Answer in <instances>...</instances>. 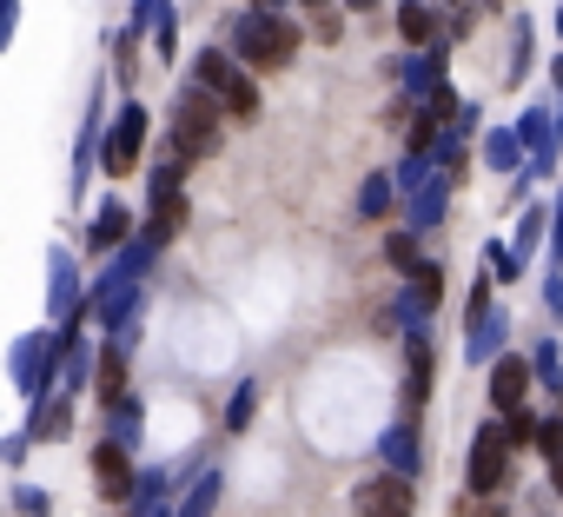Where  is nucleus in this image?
I'll use <instances>...</instances> for the list:
<instances>
[{
    "mask_svg": "<svg viewBox=\"0 0 563 517\" xmlns=\"http://www.w3.org/2000/svg\"><path fill=\"white\" fill-rule=\"evenodd\" d=\"M245 418H252V392H239V398H232V411H225V425H232V431H239V425H245Z\"/></svg>",
    "mask_w": 563,
    "mask_h": 517,
    "instance_id": "aec40b11",
    "label": "nucleus"
},
{
    "mask_svg": "<svg viewBox=\"0 0 563 517\" xmlns=\"http://www.w3.org/2000/svg\"><path fill=\"white\" fill-rule=\"evenodd\" d=\"M120 232H126V206H107V212H100V226H93V245H113Z\"/></svg>",
    "mask_w": 563,
    "mask_h": 517,
    "instance_id": "dca6fc26",
    "label": "nucleus"
},
{
    "mask_svg": "<svg viewBox=\"0 0 563 517\" xmlns=\"http://www.w3.org/2000/svg\"><path fill=\"white\" fill-rule=\"evenodd\" d=\"M385 458L398 464V477H411V471H418V431H411V425H391V431H385Z\"/></svg>",
    "mask_w": 563,
    "mask_h": 517,
    "instance_id": "6e6552de",
    "label": "nucleus"
},
{
    "mask_svg": "<svg viewBox=\"0 0 563 517\" xmlns=\"http://www.w3.org/2000/svg\"><path fill=\"white\" fill-rule=\"evenodd\" d=\"M100 392H107V398H113V405H120V398H126V359H120V345H113V352H107V359H100Z\"/></svg>",
    "mask_w": 563,
    "mask_h": 517,
    "instance_id": "9b49d317",
    "label": "nucleus"
},
{
    "mask_svg": "<svg viewBox=\"0 0 563 517\" xmlns=\"http://www.w3.org/2000/svg\"><path fill=\"white\" fill-rule=\"evenodd\" d=\"M140 140H146V113H140V107H126V113H120V127H113V140H107V173H133Z\"/></svg>",
    "mask_w": 563,
    "mask_h": 517,
    "instance_id": "39448f33",
    "label": "nucleus"
},
{
    "mask_svg": "<svg viewBox=\"0 0 563 517\" xmlns=\"http://www.w3.org/2000/svg\"><path fill=\"white\" fill-rule=\"evenodd\" d=\"M352 8H372V0H352Z\"/></svg>",
    "mask_w": 563,
    "mask_h": 517,
    "instance_id": "5701e85b",
    "label": "nucleus"
},
{
    "mask_svg": "<svg viewBox=\"0 0 563 517\" xmlns=\"http://www.w3.org/2000/svg\"><path fill=\"white\" fill-rule=\"evenodd\" d=\"M385 199H391V186H385V179H372V186H365V212H385Z\"/></svg>",
    "mask_w": 563,
    "mask_h": 517,
    "instance_id": "6ab92c4d",
    "label": "nucleus"
},
{
    "mask_svg": "<svg viewBox=\"0 0 563 517\" xmlns=\"http://www.w3.org/2000/svg\"><path fill=\"white\" fill-rule=\"evenodd\" d=\"M212 497H219V477H199V484H192V497L179 504V517H206V510H212Z\"/></svg>",
    "mask_w": 563,
    "mask_h": 517,
    "instance_id": "4468645a",
    "label": "nucleus"
},
{
    "mask_svg": "<svg viewBox=\"0 0 563 517\" xmlns=\"http://www.w3.org/2000/svg\"><path fill=\"white\" fill-rule=\"evenodd\" d=\"M398 28H405L411 41H431V34H438V21H431V8H398Z\"/></svg>",
    "mask_w": 563,
    "mask_h": 517,
    "instance_id": "ddd939ff",
    "label": "nucleus"
},
{
    "mask_svg": "<svg viewBox=\"0 0 563 517\" xmlns=\"http://www.w3.org/2000/svg\"><path fill=\"white\" fill-rule=\"evenodd\" d=\"M490 273H497V279H504V286H510V279H517V258H510V252H504V245H490Z\"/></svg>",
    "mask_w": 563,
    "mask_h": 517,
    "instance_id": "a211bd4d",
    "label": "nucleus"
},
{
    "mask_svg": "<svg viewBox=\"0 0 563 517\" xmlns=\"http://www.w3.org/2000/svg\"><path fill=\"white\" fill-rule=\"evenodd\" d=\"M550 491H556V497H563V458H556V464H550Z\"/></svg>",
    "mask_w": 563,
    "mask_h": 517,
    "instance_id": "412c9836",
    "label": "nucleus"
},
{
    "mask_svg": "<svg viewBox=\"0 0 563 517\" xmlns=\"http://www.w3.org/2000/svg\"><path fill=\"white\" fill-rule=\"evenodd\" d=\"M93 471H100V491L120 504V497H133V464H126V444H100L93 451Z\"/></svg>",
    "mask_w": 563,
    "mask_h": 517,
    "instance_id": "0eeeda50",
    "label": "nucleus"
},
{
    "mask_svg": "<svg viewBox=\"0 0 563 517\" xmlns=\"http://www.w3.org/2000/svg\"><path fill=\"white\" fill-rule=\"evenodd\" d=\"M504 477H510V431H504V425H484L477 444H471V491L490 497Z\"/></svg>",
    "mask_w": 563,
    "mask_h": 517,
    "instance_id": "7ed1b4c3",
    "label": "nucleus"
},
{
    "mask_svg": "<svg viewBox=\"0 0 563 517\" xmlns=\"http://www.w3.org/2000/svg\"><path fill=\"white\" fill-rule=\"evenodd\" d=\"M556 258H563V226H556Z\"/></svg>",
    "mask_w": 563,
    "mask_h": 517,
    "instance_id": "4be33fe9",
    "label": "nucleus"
},
{
    "mask_svg": "<svg viewBox=\"0 0 563 517\" xmlns=\"http://www.w3.org/2000/svg\"><path fill=\"white\" fill-rule=\"evenodd\" d=\"M484 153H490V166H497V173H510V166H517V133H490V146H484Z\"/></svg>",
    "mask_w": 563,
    "mask_h": 517,
    "instance_id": "2eb2a0df",
    "label": "nucleus"
},
{
    "mask_svg": "<svg viewBox=\"0 0 563 517\" xmlns=\"http://www.w3.org/2000/svg\"><path fill=\"white\" fill-rule=\"evenodd\" d=\"M186 226V199L179 193H166V199H153V239H173Z\"/></svg>",
    "mask_w": 563,
    "mask_h": 517,
    "instance_id": "9d476101",
    "label": "nucleus"
},
{
    "mask_svg": "<svg viewBox=\"0 0 563 517\" xmlns=\"http://www.w3.org/2000/svg\"><path fill=\"white\" fill-rule=\"evenodd\" d=\"M232 41H239V61H245V67H265V74H272V67L292 61L299 28L278 21V14H239V34H232Z\"/></svg>",
    "mask_w": 563,
    "mask_h": 517,
    "instance_id": "f03ea898",
    "label": "nucleus"
},
{
    "mask_svg": "<svg viewBox=\"0 0 563 517\" xmlns=\"http://www.w3.org/2000/svg\"><path fill=\"white\" fill-rule=\"evenodd\" d=\"M523 392H530V365H523V359H497V365H490V405H497V411H517Z\"/></svg>",
    "mask_w": 563,
    "mask_h": 517,
    "instance_id": "423d86ee",
    "label": "nucleus"
},
{
    "mask_svg": "<svg viewBox=\"0 0 563 517\" xmlns=\"http://www.w3.org/2000/svg\"><path fill=\"white\" fill-rule=\"evenodd\" d=\"M225 113H232V120H252V113H258V94H252V80H232V87H225Z\"/></svg>",
    "mask_w": 563,
    "mask_h": 517,
    "instance_id": "f8f14e48",
    "label": "nucleus"
},
{
    "mask_svg": "<svg viewBox=\"0 0 563 517\" xmlns=\"http://www.w3.org/2000/svg\"><path fill=\"white\" fill-rule=\"evenodd\" d=\"M411 477H365L358 484V517H411Z\"/></svg>",
    "mask_w": 563,
    "mask_h": 517,
    "instance_id": "20e7f679",
    "label": "nucleus"
},
{
    "mask_svg": "<svg viewBox=\"0 0 563 517\" xmlns=\"http://www.w3.org/2000/svg\"><path fill=\"white\" fill-rule=\"evenodd\" d=\"M219 113H225V100H206L199 87L179 94V107H173V160H206V153H219Z\"/></svg>",
    "mask_w": 563,
    "mask_h": 517,
    "instance_id": "f257e3e1",
    "label": "nucleus"
},
{
    "mask_svg": "<svg viewBox=\"0 0 563 517\" xmlns=\"http://www.w3.org/2000/svg\"><path fill=\"white\" fill-rule=\"evenodd\" d=\"M265 8H272V0H265Z\"/></svg>",
    "mask_w": 563,
    "mask_h": 517,
    "instance_id": "b1692460",
    "label": "nucleus"
},
{
    "mask_svg": "<svg viewBox=\"0 0 563 517\" xmlns=\"http://www.w3.org/2000/svg\"><path fill=\"white\" fill-rule=\"evenodd\" d=\"M537 444H543V458L556 464V458H563V418H550V425L537 431Z\"/></svg>",
    "mask_w": 563,
    "mask_h": 517,
    "instance_id": "f3484780",
    "label": "nucleus"
},
{
    "mask_svg": "<svg viewBox=\"0 0 563 517\" xmlns=\"http://www.w3.org/2000/svg\"><path fill=\"white\" fill-rule=\"evenodd\" d=\"M192 74H199V87H219V94H225V87L239 80V74H232V61H225L219 47H206V54L192 61Z\"/></svg>",
    "mask_w": 563,
    "mask_h": 517,
    "instance_id": "1a4fd4ad",
    "label": "nucleus"
}]
</instances>
